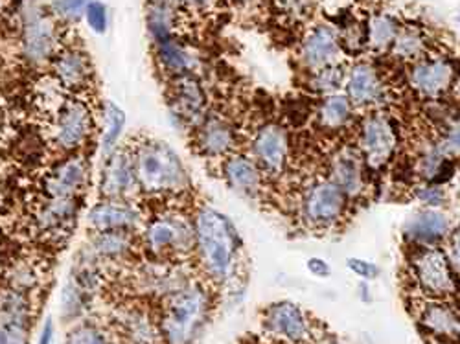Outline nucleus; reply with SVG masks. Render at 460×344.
I'll return each mask as SVG.
<instances>
[{
    "label": "nucleus",
    "mask_w": 460,
    "mask_h": 344,
    "mask_svg": "<svg viewBox=\"0 0 460 344\" xmlns=\"http://www.w3.org/2000/svg\"><path fill=\"white\" fill-rule=\"evenodd\" d=\"M182 10H208L216 0H177Z\"/></svg>",
    "instance_id": "nucleus-50"
},
{
    "label": "nucleus",
    "mask_w": 460,
    "mask_h": 344,
    "mask_svg": "<svg viewBox=\"0 0 460 344\" xmlns=\"http://www.w3.org/2000/svg\"><path fill=\"white\" fill-rule=\"evenodd\" d=\"M420 322L437 337L460 339V310L446 300H433L424 305Z\"/></svg>",
    "instance_id": "nucleus-32"
},
{
    "label": "nucleus",
    "mask_w": 460,
    "mask_h": 344,
    "mask_svg": "<svg viewBox=\"0 0 460 344\" xmlns=\"http://www.w3.org/2000/svg\"><path fill=\"white\" fill-rule=\"evenodd\" d=\"M314 122L323 135L335 137L356 126L358 109L352 105V101L344 93L323 96L315 105Z\"/></svg>",
    "instance_id": "nucleus-25"
},
{
    "label": "nucleus",
    "mask_w": 460,
    "mask_h": 344,
    "mask_svg": "<svg viewBox=\"0 0 460 344\" xmlns=\"http://www.w3.org/2000/svg\"><path fill=\"white\" fill-rule=\"evenodd\" d=\"M65 344H111V342L96 324L80 322L70 330Z\"/></svg>",
    "instance_id": "nucleus-43"
},
{
    "label": "nucleus",
    "mask_w": 460,
    "mask_h": 344,
    "mask_svg": "<svg viewBox=\"0 0 460 344\" xmlns=\"http://www.w3.org/2000/svg\"><path fill=\"white\" fill-rule=\"evenodd\" d=\"M428 52H431V37L428 28L418 22H403L396 33L389 56L398 63L411 65Z\"/></svg>",
    "instance_id": "nucleus-30"
},
{
    "label": "nucleus",
    "mask_w": 460,
    "mask_h": 344,
    "mask_svg": "<svg viewBox=\"0 0 460 344\" xmlns=\"http://www.w3.org/2000/svg\"><path fill=\"white\" fill-rule=\"evenodd\" d=\"M210 308V293L205 284L191 278L179 293L168 298L159 333L166 344H194L201 333Z\"/></svg>",
    "instance_id": "nucleus-4"
},
{
    "label": "nucleus",
    "mask_w": 460,
    "mask_h": 344,
    "mask_svg": "<svg viewBox=\"0 0 460 344\" xmlns=\"http://www.w3.org/2000/svg\"><path fill=\"white\" fill-rule=\"evenodd\" d=\"M411 278L416 287L433 300H446L456 293L458 277L444 247H418L409 258Z\"/></svg>",
    "instance_id": "nucleus-9"
},
{
    "label": "nucleus",
    "mask_w": 460,
    "mask_h": 344,
    "mask_svg": "<svg viewBox=\"0 0 460 344\" xmlns=\"http://www.w3.org/2000/svg\"><path fill=\"white\" fill-rule=\"evenodd\" d=\"M21 52L31 66L52 63L59 52L58 24L50 15L37 6H30L22 13Z\"/></svg>",
    "instance_id": "nucleus-13"
},
{
    "label": "nucleus",
    "mask_w": 460,
    "mask_h": 344,
    "mask_svg": "<svg viewBox=\"0 0 460 344\" xmlns=\"http://www.w3.org/2000/svg\"><path fill=\"white\" fill-rule=\"evenodd\" d=\"M263 330L282 342L302 344L312 335V322L298 304L280 300L263 312Z\"/></svg>",
    "instance_id": "nucleus-21"
},
{
    "label": "nucleus",
    "mask_w": 460,
    "mask_h": 344,
    "mask_svg": "<svg viewBox=\"0 0 460 344\" xmlns=\"http://www.w3.org/2000/svg\"><path fill=\"white\" fill-rule=\"evenodd\" d=\"M226 3H228L230 6H234V8L249 10V8H254L258 3H261V0H226Z\"/></svg>",
    "instance_id": "nucleus-52"
},
{
    "label": "nucleus",
    "mask_w": 460,
    "mask_h": 344,
    "mask_svg": "<svg viewBox=\"0 0 460 344\" xmlns=\"http://www.w3.org/2000/svg\"><path fill=\"white\" fill-rule=\"evenodd\" d=\"M91 179L89 161L80 153H70L68 157L54 164L43 179V192L47 199H80Z\"/></svg>",
    "instance_id": "nucleus-19"
},
{
    "label": "nucleus",
    "mask_w": 460,
    "mask_h": 344,
    "mask_svg": "<svg viewBox=\"0 0 460 344\" xmlns=\"http://www.w3.org/2000/svg\"><path fill=\"white\" fill-rule=\"evenodd\" d=\"M435 344H449V342H444V340H438V342H435Z\"/></svg>",
    "instance_id": "nucleus-55"
},
{
    "label": "nucleus",
    "mask_w": 460,
    "mask_h": 344,
    "mask_svg": "<svg viewBox=\"0 0 460 344\" xmlns=\"http://www.w3.org/2000/svg\"><path fill=\"white\" fill-rule=\"evenodd\" d=\"M52 74L59 87L75 94L91 85L94 72L91 57L84 50L66 49L52 59Z\"/></svg>",
    "instance_id": "nucleus-27"
},
{
    "label": "nucleus",
    "mask_w": 460,
    "mask_h": 344,
    "mask_svg": "<svg viewBox=\"0 0 460 344\" xmlns=\"http://www.w3.org/2000/svg\"><path fill=\"white\" fill-rule=\"evenodd\" d=\"M89 300H91V296L78 284L68 278L61 291V304H59L61 319L65 322L78 321L85 313Z\"/></svg>",
    "instance_id": "nucleus-39"
},
{
    "label": "nucleus",
    "mask_w": 460,
    "mask_h": 344,
    "mask_svg": "<svg viewBox=\"0 0 460 344\" xmlns=\"http://www.w3.org/2000/svg\"><path fill=\"white\" fill-rule=\"evenodd\" d=\"M30 326L0 322V344H30Z\"/></svg>",
    "instance_id": "nucleus-47"
},
{
    "label": "nucleus",
    "mask_w": 460,
    "mask_h": 344,
    "mask_svg": "<svg viewBox=\"0 0 460 344\" xmlns=\"http://www.w3.org/2000/svg\"><path fill=\"white\" fill-rule=\"evenodd\" d=\"M196 151L203 159L223 161L240 149V133L226 114L208 112L205 120L191 131Z\"/></svg>",
    "instance_id": "nucleus-17"
},
{
    "label": "nucleus",
    "mask_w": 460,
    "mask_h": 344,
    "mask_svg": "<svg viewBox=\"0 0 460 344\" xmlns=\"http://www.w3.org/2000/svg\"><path fill=\"white\" fill-rule=\"evenodd\" d=\"M265 177L271 181H280L291 164L293 144L289 129L275 120L260 124L251 138L249 147L245 149Z\"/></svg>",
    "instance_id": "nucleus-8"
},
{
    "label": "nucleus",
    "mask_w": 460,
    "mask_h": 344,
    "mask_svg": "<svg viewBox=\"0 0 460 344\" xmlns=\"http://www.w3.org/2000/svg\"><path fill=\"white\" fill-rule=\"evenodd\" d=\"M138 242L149 260L186 261L196 252L194 216L179 208L163 210L144 223Z\"/></svg>",
    "instance_id": "nucleus-3"
},
{
    "label": "nucleus",
    "mask_w": 460,
    "mask_h": 344,
    "mask_svg": "<svg viewBox=\"0 0 460 344\" xmlns=\"http://www.w3.org/2000/svg\"><path fill=\"white\" fill-rule=\"evenodd\" d=\"M87 226L93 233L126 231L137 233L144 226L146 219L133 201L102 199L94 203L87 212Z\"/></svg>",
    "instance_id": "nucleus-23"
},
{
    "label": "nucleus",
    "mask_w": 460,
    "mask_h": 344,
    "mask_svg": "<svg viewBox=\"0 0 460 344\" xmlns=\"http://www.w3.org/2000/svg\"><path fill=\"white\" fill-rule=\"evenodd\" d=\"M87 247L98 258L100 263L103 261H122L129 258L137 247L135 233L126 231H111V233H93Z\"/></svg>",
    "instance_id": "nucleus-33"
},
{
    "label": "nucleus",
    "mask_w": 460,
    "mask_h": 344,
    "mask_svg": "<svg viewBox=\"0 0 460 344\" xmlns=\"http://www.w3.org/2000/svg\"><path fill=\"white\" fill-rule=\"evenodd\" d=\"M412 199L418 201L421 208L444 210L449 203V190L447 186H440V184L416 182L412 186Z\"/></svg>",
    "instance_id": "nucleus-40"
},
{
    "label": "nucleus",
    "mask_w": 460,
    "mask_h": 344,
    "mask_svg": "<svg viewBox=\"0 0 460 344\" xmlns=\"http://www.w3.org/2000/svg\"><path fill=\"white\" fill-rule=\"evenodd\" d=\"M298 61L305 72L344 63V50L333 22H317L298 41Z\"/></svg>",
    "instance_id": "nucleus-15"
},
{
    "label": "nucleus",
    "mask_w": 460,
    "mask_h": 344,
    "mask_svg": "<svg viewBox=\"0 0 460 344\" xmlns=\"http://www.w3.org/2000/svg\"><path fill=\"white\" fill-rule=\"evenodd\" d=\"M356 149L368 172L389 168L400 153V129L385 109L363 112L356 122Z\"/></svg>",
    "instance_id": "nucleus-6"
},
{
    "label": "nucleus",
    "mask_w": 460,
    "mask_h": 344,
    "mask_svg": "<svg viewBox=\"0 0 460 344\" xmlns=\"http://www.w3.org/2000/svg\"><path fill=\"white\" fill-rule=\"evenodd\" d=\"M82 199H47L35 214L37 233L47 238L68 236L78 223Z\"/></svg>",
    "instance_id": "nucleus-26"
},
{
    "label": "nucleus",
    "mask_w": 460,
    "mask_h": 344,
    "mask_svg": "<svg viewBox=\"0 0 460 344\" xmlns=\"http://www.w3.org/2000/svg\"><path fill=\"white\" fill-rule=\"evenodd\" d=\"M135 280L140 291L168 300L179 293L191 278L184 271L182 261L147 260L137 269Z\"/></svg>",
    "instance_id": "nucleus-22"
},
{
    "label": "nucleus",
    "mask_w": 460,
    "mask_h": 344,
    "mask_svg": "<svg viewBox=\"0 0 460 344\" xmlns=\"http://www.w3.org/2000/svg\"><path fill=\"white\" fill-rule=\"evenodd\" d=\"M84 17L94 33L103 35L109 30V10L102 0H89Z\"/></svg>",
    "instance_id": "nucleus-44"
},
{
    "label": "nucleus",
    "mask_w": 460,
    "mask_h": 344,
    "mask_svg": "<svg viewBox=\"0 0 460 344\" xmlns=\"http://www.w3.org/2000/svg\"><path fill=\"white\" fill-rule=\"evenodd\" d=\"M140 194L177 199L191 190V177L179 153L164 140L144 138L131 146Z\"/></svg>",
    "instance_id": "nucleus-2"
},
{
    "label": "nucleus",
    "mask_w": 460,
    "mask_h": 344,
    "mask_svg": "<svg viewBox=\"0 0 460 344\" xmlns=\"http://www.w3.org/2000/svg\"><path fill=\"white\" fill-rule=\"evenodd\" d=\"M155 59L159 68L168 75L170 80L181 78V75L196 74L199 68L198 52L188 47L179 37H170L161 43H155Z\"/></svg>",
    "instance_id": "nucleus-28"
},
{
    "label": "nucleus",
    "mask_w": 460,
    "mask_h": 344,
    "mask_svg": "<svg viewBox=\"0 0 460 344\" xmlns=\"http://www.w3.org/2000/svg\"><path fill=\"white\" fill-rule=\"evenodd\" d=\"M368 168L363 163L356 146H341L328 159L326 177L337 184L352 203L368 192Z\"/></svg>",
    "instance_id": "nucleus-18"
},
{
    "label": "nucleus",
    "mask_w": 460,
    "mask_h": 344,
    "mask_svg": "<svg viewBox=\"0 0 460 344\" xmlns=\"http://www.w3.org/2000/svg\"><path fill=\"white\" fill-rule=\"evenodd\" d=\"M300 223L315 233L335 231L347 219L352 201L328 177H314L305 182L296 201Z\"/></svg>",
    "instance_id": "nucleus-5"
},
{
    "label": "nucleus",
    "mask_w": 460,
    "mask_h": 344,
    "mask_svg": "<svg viewBox=\"0 0 460 344\" xmlns=\"http://www.w3.org/2000/svg\"><path fill=\"white\" fill-rule=\"evenodd\" d=\"M437 138L449 157L455 161L460 159V112H456L451 120L442 126V131Z\"/></svg>",
    "instance_id": "nucleus-42"
},
{
    "label": "nucleus",
    "mask_w": 460,
    "mask_h": 344,
    "mask_svg": "<svg viewBox=\"0 0 460 344\" xmlns=\"http://www.w3.org/2000/svg\"><path fill=\"white\" fill-rule=\"evenodd\" d=\"M208 91L198 74L181 75L170 82V117L181 129L194 131L210 112Z\"/></svg>",
    "instance_id": "nucleus-12"
},
{
    "label": "nucleus",
    "mask_w": 460,
    "mask_h": 344,
    "mask_svg": "<svg viewBox=\"0 0 460 344\" xmlns=\"http://www.w3.org/2000/svg\"><path fill=\"white\" fill-rule=\"evenodd\" d=\"M196 252L205 278L225 286L238 278L243 242L234 221L221 210L203 205L194 212Z\"/></svg>",
    "instance_id": "nucleus-1"
},
{
    "label": "nucleus",
    "mask_w": 460,
    "mask_h": 344,
    "mask_svg": "<svg viewBox=\"0 0 460 344\" xmlns=\"http://www.w3.org/2000/svg\"><path fill=\"white\" fill-rule=\"evenodd\" d=\"M122 331L131 344H153L161 335L151 319L138 310H129L122 315Z\"/></svg>",
    "instance_id": "nucleus-38"
},
{
    "label": "nucleus",
    "mask_w": 460,
    "mask_h": 344,
    "mask_svg": "<svg viewBox=\"0 0 460 344\" xmlns=\"http://www.w3.org/2000/svg\"><path fill=\"white\" fill-rule=\"evenodd\" d=\"M98 192L103 199L112 201H133L138 198L140 186L131 147H119L103 159L98 177Z\"/></svg>",
    "instance_id": "nucleus-14"
},
{
    "label": "nucleus",
    "mask_w": 460,
    "mask_h": 344,
    "mask_svg": "<svg viewBox=\"0 0 460 344\" xmlns=\"http://www.w3.org/2000/svg\"><path fill=\"white\" fill-rule=\"evenodd\" d=\"M221 177L230 192L245 201L258 203L265 198L270 179L260 170L247 151L238 149L219 163Z\"/></svg>",
    "instance_id": "nucleus-16"
},
{
    "label": "nucleus",
    "mask_w": 460,
    "mask_h": 344,
    "mask_svg": "<svg viewBox=\"0 0 460 344\" xmlns=\"http://www.w3.org/2000/svg\"><path fill=\"white\" fill-rule=\"evenodd\" d=\"M339 41L344 50V56L363 57L367 54V30H365V17H358L356 13H347L341 22L335 24Z\"/></svg>",
    "instance_id": "nucleus-35"
},
{
    "label": "nucleus",
    "mask_w": 460,
    "mask_h": 344,
    "mask_svg": "<svg viewBox=\"0 0 460 344\" xmlns=\"http://www.w3.org/2000/svg\"><path fill=\"white\" fill-rule=\"evenodd\" d=\"M54 333H56V328H54V321L49 317L41 328V333H40V340H37V344H52L54 340Z\"/></svg>",
    "instance_id": "nucleus-51"
},
{
    "label": "nucleus",
    "mask_w": 460,
    "mask_h": 344,
    "mask_svg": "<svg viewBox=\"0 0 460 344\" xmlns=\"http://www.w3.org/2000/svg\"><path fill=\"white\" fill-rule=\"evenodd\" d=\"M305 269H308L314 277L317 278H328L332 277V267L330 263L324 260V258H319V256H312L308 258V261H305Z\"/></svg>",
    "instance_id": "nucleus-49"
},
{
    "label": "nucleus",
    "mask_w": 460,
    "mask_h": 344,
    "mask_svg": "<svg viewBox=\"0 0 460 344\" xmlns=\"http://www.w3.org/2000/svg\"><path fill=\"white\" fill-rule=\"evenodd\" d=\"M411 173L416 182L449 186L455 181L456 161L447 155L438 138H424L411 164Z\"/></svg>",
    "instance_id": "nucleus-24"
},
{
    "label": "nucleus",
    "mask_w": 460,
    "mask_h": 344,
    "mask_svg": "<svg viewBox=\"0 0 460 344\" xmlns=\"http://www.w3.org/2000/svg\"><path fill=\"white\" fill-rule=\"evenodd\" d=\"M458 78L456 63L449 56L437 52H428L407 65L405 72L407 87L416 98L424 101L446 100L453 93Z\"/></svg>",
    "instance_id": "nucleus-7"
},
{
    "label": "nucleus",
    "mask_w": 460,
    "mask_h": 344,
    "mask_svg": "<svg viewBox=\"0 0 460 344\" xmlns=\"http://www.w3.org/2000/svg\"><path fill=\"white\" fill-rule=\"evenodd\" d=\"M458 22H460V13H458Z\"/></svg>",
    "instance_id": "nucleus-56"
},
{
    "label": "nucleus",
    "mask_w": 460,
    "mask_h": 344,
    "mask_svg": "<svg viewBox=\"0 0 460 344\" xmlns=\"http://www.w3.org/2000/svg\"><path fill=\"white\" fill-rule=\"evenodd\" d=\"M347 267H349L350 273H354L363 282H372V280H376L381 275V269H379V265L376 261L365 260V258H358V256L349 258L347 260Z\"/></svg>",
    "instance_id": "nucleus-46"
},
{
    "label": "nucleus",
    "mask_w": 460,
    "mask_h": 344,
    "mask_svg": "<svg viewBox=\"0 0 460 344\" xmlns=\"http://www.w3.org/2000/svg\"><path fill=\"white\" fill-rule=\"evenodd\" d=\"M342 93L347 94L358 112L385 109L389 101V84L385 75L367 57H358L347 65Z\"/></svg>",
    "instance_id": "nucleus-10"
},
{
    "label": "nucleus",
    "mask_w": 460,
    "mask_h": 344,
    "mask_svg": "<svg viewBox=\"0 0 460 344\" xmlns=\"http://www.w3.org/2000/svg\"><path fill=\"white\" fill-rule=\"evenodd\" d=\"M89 4V0H54L50 4V12L66 21H78Z\"/></svg>",
    "instance_id": "nucleus-45"
},
{
    "label": "nucleus",
    "mask_w": 460,
    "mask_h": 344,
    "mask_svg": "<svg viewBox=\"0 0 460 344\" xmlns=\"http://www.w3.org/2000/svg\"><path fill=\"white\" fill-rule=\"evenodd\" d=\"M403 22L394 12L389 10H376L365 17L367 30V52L372 56H385L389 54L396 33Z\"/></svg>",
    "instance_id": "nucleus-29"
},
{
    "label": "nucleus",
    "mask_w": 460,
    "mask_h": 344,
    "mask_svg": "<svg viewBox=\"0 0 460 344\" xmlns=\"http://www.w3.org/2000/svg\"><path fill=\"white\" fill-rule=\"evenodd\" d=\"M453 221L446 210L418 208L403 223L402 234L411 249L418 247H444Z\"/></svg>",
    "instance_id": "nucleus-20"
},
{
    "label": "nucleus",
    "mask_w": 460,
    "mask_h": 344,
    "mask_svg": "<svg viewBox=\"0 0 460 344\" xmlns=\"http://www.w3.org/2000/svg\"><path fill=\"white\" fill-rule=\"evenodd\" d=\"M446 256L453 267L455 275L460 278V223L453 226V231L449 233L446 243H444Z\"/></svg>",
    "instance_id": "nucleus-48"
},
{
    "label": "nucleus",
    "mask_w": 460,
    "mask_h": 344,
    "mask_svg": "<svg viewBox=\"0 0 460 344\" xmlns=\"http://www.w3.org/2000/svg\"><path fill=\"white\" fill-rule=\"evenodd\" d=\"M181 12L184 10L177 0H147L146 26L153 43H161L177 35Z\"/></svg>",
    "instance_id": "nucleus-31"
},
{
    "label": "nucleus",
    "mask_w": 460,
    "mask_h": 344,
    "mask_svg": "<svg viewBox=\"0 0 460 344\" xmlns=\"http://www.w3.org/2000/svg\"><path fill=\"white\" fill-rule=\"evenodd\" d=\"M31 300L26 291L6 287L0 291V322L30 326Z\"/></svg>",
    "instance_id": "nucleus-36"
},
{
    "label": "nucleus",
    "mask_w": 460,
    "mask_h": 344,
    "mask_svg": "<svg viewBox=\"0 0 460 344\" xmlns=\"http://www.w3.org/2000/svg\"><path fill=\"white\" fill-rule=\"evenodd\" d=\"M94 131V110L87 100L70 96L63 100L54 114L52 140L65 153H78Z\"/></svg>",
    "instance_id": "nucleus-11"
},
{
    "label": "nucleus",
    "mask_w": 460,
    "mask_h": 344,
    "mask_svg": "<svg viewBox=\"0 0 460 344\" xmlns=\"http://www.w3.org/2000/svg\"><path fill=\"white\" fill-rule=\"evenodd\" d=\"M128 114L126 110L111 100L102 105V124H100V153L102 159L109 157L112 151L120 147L122 135L126 131Z\"/></svg>",
    "instance_id": "nucleus-34"
},
{
    "label": "nucleus",
    "mask_w": 460,
    "mask_h": 344,
    "mask_svg": "<svg viewBox=\"0 0 460 344\" xmlns=\"http://www.w3.org/2000/svg\"><path fill=\"white\" fill-rule=\"evenodd\" d=\"M359 289H361V300L363 302H368L370 300V287H368V282H361L359 284Z\"/></svg>",
    "instance_id": "nucleus-53"
},
{
    "label": "nucleus",
    "mask_w": 460,
    "mask_h": 344,
    "mask_svg": "<svg viewBox=\"0 0 460 344\" xmlns=\"http://www.w3.org/2000/svg\"><path fill=\"white\" fill-rule=\"evenodd\" d=\"M455 181H458V184H460V159L456 161V173H455Z\"/></svg>",
    "instance_id": "nucleus-54"
},
{
    "label": "nucleus",
    "mask_w": 460,
    "mask_h": 344,
    "mask_svg": "<svg viewBox=\"0 0 460 344\" xmlns=\"http://www.w3.org/2000/svg\"><path fill=\"white\" fill-rule=\"evenodd\" d=\"M273 8L291 21H304L314 15L317 0H270Z\"/></svg>",
    "instance_id": "nucleus-41"
},
{
    "label": "nucleus",
    "mask_w": 460,
    "mask_h": 344,
    "mask_svg": "<svg viewBox=\"0 0 460 344\" xmlns=\"http://www.w3.org/2000/svg\"><path fill=\"white\" fill-rule=\"evenodd\" d=\"M344 75H347V63L308 72V75H305V89L317 98L342 93Z\"/></svg>",
    "instance_id": "nucleus-37"
}]
</instances>
